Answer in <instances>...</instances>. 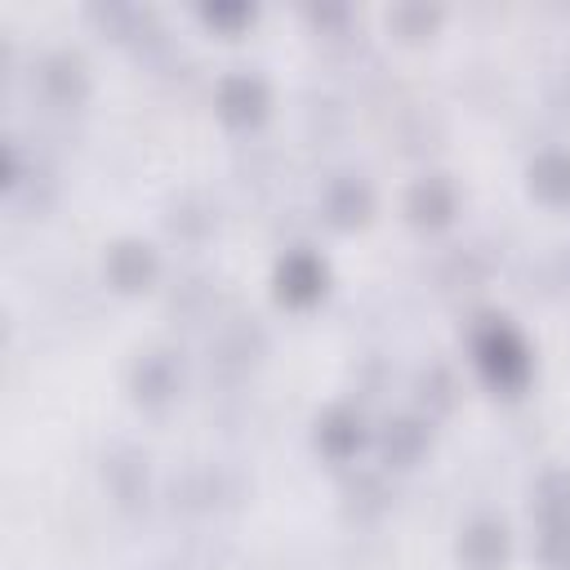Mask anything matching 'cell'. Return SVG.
Masks as SVG:
<instances>
[{
	"label": "cell",
	"mask_w": 570,
	"mask_h": 570,
	"mask_svg": "<svg viewBox=\"0 0 570 570\" xmlns=\"http://www.w3.org/2000/svg\"><path fill=\"white\" fill-rule=\"evenodd\" d=\"M472 356L481 365V374L494 383V387H521L530 379V347L525 338L503 321V316H485L472 334Z\"/></svg>",
	"instance_id": "cell-1"
},
{
	"label": "cell",
	"mask_w": 570,
	"mask_h": 570,
	"mask_svg": "<svg viewBox=\"0 0 570 570\" xmlns=\"http://www.w3.org/2000/svg\"><path fill=\"white\" fill-rule=\"evenodd\" d=\"M325 289V263L312 254V249H289L281 263H276V294L294 307L321 298Z\"/></svg>",
	"instance_id": "cell-2"
},
{
	"label": "cell",
	"mask_w": 570,
	"mask_h": 570,
	"mask_svg": "<svg viewBox=\"0 0 570 570\" xmlns=\"http://www.w3.org/2000/svg\"><path fill=\"white\" fill-rule=\"evenodd\" d=\"M459 557H463V566H472V570H499V566L508 561V530H503V521L476 517V521L463 530V539H459Z\"/></svg>",
	"instance_id": "cell-3"
},
{
	"label": "cell",
	"mask_w": 570,
	"mask_h": 570,
	"mask_svg": "<svg viewBox=\"0 0 570 570\" xmlns=\"http://www.w3.org/2000/svg\"><path fill=\"white\" fill-rule=\"evenodd\" d=\"M107 276L120 289H147L156 281V249L147 240H116L107 249Z\"/></svg>",
	"instance_id": "cell-4"
},
{
	"label": "cell",
	"mask_w": 570,
	"mask_h": 570,
	"mask_svg": "<svg viewBox=\"0 0 570 570\" xmlns=\"http://www.w3.org/2000/svg\"><path fill=\"white\" fill-rule=\"evenodd\" d=\"M267 107V85L249 71H232L223 85H218V111L232 120V125H249L258 120Z\"/></svg>",
	"instance_id": "cell-5"
},
{
	"label": "cell",
	"mask_w": 570,
	"mask_h": 570,
	"mask_svg": "<svg viewBox=\"0 0 570 570\" xmlns=\"http://www.w3.org/2000/svg\"><path fill=\"white\" fill-rule=\"evenodd\" d=\"M405 209H410V218H414L419 227H441V223H450V214H454V187H450L441 174H428V178H419V183L410 187Z\"/></svg>",
	"instance_id": "cell-6"
},
{
	"label": "cell",
	"mask_w": 570,
	"mask_h": 570,
	"mask_svg": "<svg viewBox=\"0 0 570 570\" xmlns=\"http://www.w3.org/2000/svg\"><path fill=\"white\" fill-rule=\"evenodd\" d=\"M361 419L352 414V410H343V405H334V410H325L321 419H316V445L330 454V459H352L356 450H361Z\"/></svg>",
	"instance_id": "cell-7"
},
{
	"label": "cell",
	"mask_w": 570,
	"mask_h": 570,
	"mask_svg": "<svg viewBox=\"0 0 570 570\" xmlns=\"http://www.w3.org/2000/svg\"><path fill=\"white\" fill-rule=\"evenodd\" d=\"M530 191L548 205L570 200V151H539L530 165Z\"/></svg>",
	"instance_id": "cell-8"
},
{
	"label": "cell",
	"mask_w": 570,
	"mask_h": 570,
	"mask_svg": "<svg viewBox=\"0 0 570 570\" xmlns=\"http://www.w3.org/2000/svg\"><path fill=\"white\" fill-rule=\"evenodd\" d=\"M370 205H374L370 183H365V178H352V174L334 178L330 191H325V209H330L334 223H365Z\"/></svg>",
	"instance_id": "cell-9"
},
{
	"label": "cell",
	"mask_w": 570,
	"mask_h": 570,
	"mask_svg": "<svg viewBox=\"0 0 570 570\" xmlns=\"http://www.w3.org/2000/svg\"><path fill=\"white\" fill-rule=\"evenodd\" d=\"M174 383H178V374H174V365L160 352L156 356H142L138 370H134V387H138L142 401H165L174 392Z\"/></svg>",
	"instance_id": "cell-10"
},
{
	"label": "cell",
	"mask_w": 570,
	"mask_h": 570,
	"mask_svg": "<svg viewBox=\"0 0 570 570\" xmlns=\"http://www.w3.org/2000/svg\"><path fill=\"white\" fill-rule=\"evenodd\" d=\"M428 445V432L414 423V419H396V423H387V432H383V454L392 459V463H410L419 450Z\"/></svg>",
	"instance_id": "cell-11"
},
{
	"label": "cell",
	"mask_w": 570,
	"mask_h": 570,
	"mask_svg": "<svg viewBox=\"0 0 570 570\" xmlns=\"http://www.w3.org/2000/svg\"><path fill=\"white\" fill-rule=\"evenodd\" d=\"M539 521H570V472H548L539 481Z\"/></svg>",
	"instance_id": "cell-12"
},
{
	"label": "cell",
	"mask_w": 570,
	"mask_h": 570,
	"mask_svg": "<svg viewBox=\"0 0 570 570\" xmlns=\"http://www.w3.org/2000/svg\"><path fill=\"white\" fill-rule=\"evenodd\" d=\"M539 552L552 570H570V521H543Z\"/></svg>",
	"instance_id": "cell-13"
},
{
	"label": "cell",
	"mask_w": 570,
	"mask_h": 570,
	"mask_svg": "<svg viewBox=\"0 0 570 570\" xmlns=\"http://www.w3.org/2000/svg\"><path fill=\"white\" fill-rule=\"evenodd\" d=\"M45 80L58 89V98H71V94H80V85H85V71H80V62L76 58H53L49 62V71H45Z\"/></svg>",
	"instance_id": "cell-14"
}]
</instances>
